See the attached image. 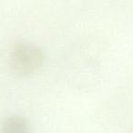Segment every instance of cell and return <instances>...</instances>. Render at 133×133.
<instances>
[{"label": "cell", "instance_id": "1", "mask_svg": "<svg viewBox=\"0 0 133 133\" xmlns=\"http://www.w3.org/2000/svg\"><path fill=\"white\" fill-rule=\"evenodd\" d=\"M44 58V52L37 45L18 42L10 52L9 63L16 72L26 75L37 71L43 64Z\"/></svg>", "mask_w": 133, "mask_h": 133}, {"label": "cell", "instance_id": "2", "mask_svg": "<svg viewBox=\"0 0 133 133\" xmlns=\"http://www.w3.org/2000/svg\"><path fill=\"white\" fill-rule=\"evenodd\" d=\"M3 133H30L28 120L21 115H12L4 120Z\"/></svg>", "mask_w": 133, "mask_h": 133}]
</instances>
